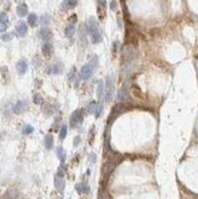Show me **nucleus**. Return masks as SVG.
I'll return each instance as SVG.
<instances>
[{
  "mask_svg": "<svg viewBox=\"0 0 198 199\" xmlns=\"http://www.w3.org/2000/svg\"><path fill=\"white\" fill-rule=\"evenodd\" d=\"M88 33L91 35V39L93 43H100L102 42V33L99 29L98 22L94 20V17H91L88 21Z\"/></svg>",
  "mask_w": 198,
  "mask_h": 199,
  "instance_id": "f257e3e1",
  "label": "nucleus"
},
{
  "mask_svg": "<svg viewBox=\"0 0 198 199\" xmlns=\"http://www.w3.org/2000/svg\"><path fill=\"white\" fill-rule=\"evenodd\" d=\"M120 161H121V155L120 154L113 153L111 156H108V160H106V162L103 166V173L105 175V177H108L114 171V169L116 167V165L119 164Z\"/></svg>",
  "mask_w": 198,
  "mask_h": 199,
  "instance_id": "f03ea898",
  "label": "nucleus"
},
{
  "mask_svg": "<svg viewBox=\"0 0 198 199\" xmlns=\"http://www.w3.org/2000/svg\"><path fill=\"white\" fill-rule=\"evenodd\" d=\"M97 65H98V58L94 56L91 62H88L87 65H84L82 67V70H81V77L83 80H89V78H91V76H92V74H93V71L96 70Z\"/></svg>",
  "mask_w": 198,
  "mask_h": 199,
  "instance_id": "7ed1b4c3",
  "label": "nucleus"
},
{
  "mask_svg": "<svg viewBox=\"0 0 198 199\" xmlns=\"http://www.w3.org/2000/svg\"><path fill=\"white\" fill-rule=\"evenodd\" d=\"M114 75H109L105 80V101H110L114 95Z\"/></svg>",
  "mask_w": 198,
  "mask_h": 199,
  "instance_id": "20e7f679",
  "label": "nucleus"
},
{
  "mask_svg": "<svg viewBox=\"0 0 198 199\" xmlns=\"http://www.w3.org/2000/svg\"><path fill=\"white\" fill-rule=\"evenodd\" d=\"M83 121V111L82 110H76L72 113V115H71L70 117V126L71 127H77V126H80Z\"/></svg>",
  "mask_w": 198,
  "mask_h": 199,
  "instance_id": "39448f33",
  "label": "nucleus"
},
{
  "mask_svg": "<svg viewBox=\"0 0 198 199\" xmlns=\"http://www.w3.org/2000/svg\"><path fill=\"white\" fill-rule=\"evenodd\" d=\"M27 106H28V103H27V100H20V101H17L16 104H15V106H14V113L15 114H22L26 109H27Z\"/></svg>",
  "mask_w": 198,
  "mask_h": 199,
  "instance_id": "423d86ee",
  "label": "nucleus"
},
{
  "mask_svg": "<svg viewBox=\"0 0 198 199\" xmlns=\"http://www.w3.org/2000/svg\"><path fill=\"white\" fill-rule=\"evenodd\" d=\"M16 70H17V72H19L20 75L26 74V71L28 70V64H27V61H26L25 59H21L19 62L16 64Z\"/></svg>",
  "mask_w": 198,
  "mask_h": 199,
  "instance_id": "0eeeda50",
  "label": "nucleus"
},
{
  "mask_svg": "<svg viewBox=\"0 0 198 199\" xmlns=\"http://www.w3.org/2000/svg\"><path fill=\"white\" fill-rule=\"evenodd\" d=\"M8 27H9V19H8L6 14L4 11H2V14H0V29L4 33Z\"/></svg>",
  "mask_w": 198,
  "mask_h": 199,
  "instance_id": "6e6552de",
  "label": "nucleus"
},
{
  "mask_svg": "<svg viewBox=\"0 0 198 199\" xmlns=\"http://www.w3.org/2000/svg\"><path fill=\"white\" fill-rule=\"evenodd\" d=\"M135 49L132 47H126L125 48V51H123V55H122V59L123 60H133L135 58Z\"/></svg>",
  "mask_w": 198,
  "mask_h": 199,
  "instance_id": "1a4fd4ad",
  "label": "nucleus"
},
{
  "mask_svg": "<svg viewBox=\"0 0 198 199\" xmlns=\"http://www.w3.org/2000/svg\"><path fill=\"white\" fill-rule=\"evenodd\" d=\"M54 185H55V188L59 191V192H62L64 188H65V181L61 176H55V179H54Z\"/></svg>",
  "mask_w": 198,
  "mask_h": 199,
  "instance_id": "9d476101",
  "label": "nucleus"
},
{
  "mask_svg": "<svg viewBox=\"0 0 198 199\" xmlns=\"http://www.w3.org/2000/svg\"><path fill=\"white\" fill-rule=\"evenodd\" d=\"M39 37H41L43 41L48 42V41H50V39H51V37H53V33H51V31H50L49 28H42V29L39 31Z\"/></svg>",
  "mask_w": 198,
  "mask_h": 199,
  "instance_id": "9b49d317",
  "label": "nucleus"
},
{
  "mask_svg": "<svg viewBox=\"0 0 198 199\" xmlns=\"http://www.w3.org/2000/svg\"><path fill=\"white\" fill-rule=\"evenodd\" d=\"M105 6H106L105 0H98V15L100 20H103L105 17Z\"/></svg>",
  "mask_w": 198,
  "mask_h": 199,
  "instance_id": "f8f14e48",
  "label": "nucleus"
},
{
  "mask_svg": "<svg viewBox=\"0 0 198 199\" xmlns=\"http://www.w3.org/2000/svg\"><path fill=\"white\" fill-rule=\"evenodd\" d=\"M27 25L25 22H20L19 25L16 26V33L19 34V37H25L26 33H27Z\"/></svg>",
  "mask_w": 198,
  "mask_h": 199,
  "instance_id": "ddd939ff",
  "label": "nucleus"
},
{
  "mask_svg": "<svg viewBox=\"0 0 198 199\" xmlns=\"http://www.w3.org/2000/svg\"><path fill=\"white\" fill-rule=\"evenodd\" d=\"M42 53H43V55L44 56H51V54H53V45L50 43H44L43 47H42Z\"/></svg>",
  "mask_w": 198,
  "mask_h": 199,
  "instance_id": "4468645a",
  "label": "nucleus"
},
{
  "mask_svg": "<svg viewBox=\"0 0 198 199\" xmlns=\"http://www.w3.org/2000/svg\"><path fill=\"white\" fill-rule=\"evenodd\" d=\"M77 5V0H65L64 4H62V10H69V9H72Z\"/></svg>",
  "mask_w": 198,
  "mask_h": 199,
  "instance_id": "2eb2a0df",
  "label": "nucleus"
},
{
  "mask_svg": "<svg viewBox=\"0 0 198 199\" xmlns=\"http://www.w3.org/2000/svg\"><path fill=\"white\" fill-rule=\"evenodd\" d=\"M75 31H76V28H75V25L74 23H70L66 28H65V35L67 38H71L72 35L75 34Z\"/></svg>",
  "mask_w": 198,
  "mask_h": 199,
  "instance_id": "dca6fc26",
  "label": "nucleus"
},
{
  "mask_svg": "<svg viewBox=\"0 0 198 199\" xmlns=\"http://www.w3.org/2000/svg\"><path fill=\"white\" fill-rule=\"evenodd\" d=\"M27 12H28V8H27L26 4H20L19 6H17V14H19V16L23 17V16L27 15Z\"/></svg>",
  "mask_w": 198,
  "mask_h": 199,
  "instance_id": "f3484780",
  "label": "nucleus"
},
{
  "mask_svg": "<svg viewBox=\"0 0 198 199\" xmlns=\"http://www.w3.org/2000/svg\"><path fill=\"white\" fill-rule=\"evenodd\" d=\"M51 72H53V74H55V75L61 74V72H62V64L61 62H54L53 66H51Z\"/></svg>",
  "mask_w": 198,
  "mask_h": 199,
  "instance_id": "a211bd4d",
  "label": "nucleus"
},
{
  "mask_svg": "<svg viewBox=\"0 0 198 199\" xmlns=\"http://www.w3.org/2000/svg\"><path fill=\"white\" fill-rule=\"evenodd\" d=\"M53 143H54V139H53V136L51 134H47L45 138H44V146L47 149H51L53 148Z\"/></svg>",
  "mask_w": 198,
  "mask_h": 199,
  "instance_id": "6ab92c4d",
  "label": "nucleus"
},
{
  "mask_svg": "<svg viewBox=\"0 0 198 199\" xmlns=\"http://www.w3.org/2000/svg\"><path fill=\"white\" fill-rule=\"evenodd\" d=\"M56 155H58L59 160L61 161V164H64L65 159H66V155H65V152H64V149H62L61 147H58V148H56Z\"/></svg>",
  "mask_w": 198,
  "mask_h": 199,
  "instance_id": "aec40b11",
  "label": "nucleus"
},
{
  "mask_svg": "<svg viewBox=\"0 0 198 199\" xmlns=\"http://www.w3.org/2000/svg\"><path fill=\"white\" fill-rule=\"evenodd\" d=\"M76 189H77V192H80V193H86V194H88L89 193V187H88V185H77L76 186Z\"/></svg>",
  "mask_w": 198,
  "mask_h": 199,
  "instance_id": "412c9836",
  "label": "nucleus"
},
{
  "mask_svg": "<svg viewBox=\"0 0 198 199\" xmlns=\"http://www.w3.org/2000/svg\"><path fill=\"white\" fill-rule=\"evenodd\" d=\"M27 21H28V25H29V26L34 27L35 23H37V16H35V14H29Z\"/></svg>",
  "mask_w": 198,
  "mask_h": 199,
  "instance_id": "4be33fe9",
  "label": "nucleus"
},
{
  "mask_svg": "<svg viewBox=\"0 0 198 199\" xmlns=\"http://www.w3.org/2000/svg\"><path fill=\"white\" fill-rule=\"evenodd\" d=\"M97 106H98V104H97L96 101H91V103H89V105L87 106V111H88L89 114H94Z\"/></svg>",
  "mask_w": 198,
  "mask_h": 199,
  "instance_id": "5701e85b",
  "label": "nucleus"
},
{
  "mask_svg": "<svg viewBox=\"0 0 198 199\" xmlns=\"http://www.w3.org/2000/svg\"><path fill=\"white\" fill-rule=\"evenodd\" d=\"M66 134H67V126H66V125H62V126H61V130H60V134H59L60 140H64L65 137H66Z\"/></svg>",
  "mask_w": 198,
  "mask_h": 199,
  "instance_id": "b1692460",
  "label": "nucleus"
},
{
  "mask_svg": "<svg viewBox=\"0 0 198 199\" xmlns=\"http://www.w3.org/2000/svg\"><path fill=\"white\" fill-rule=\"evenodd\" d=\"M33 101H34V104H37V105H42L43 104V98L41 97V94L35 93L33 95Z\"/></svg>",
  "mask_w": 198,
  "mask_h": 199,
  "instance_id": "393cba45",
  "label": "nucleus"
},
{
  "mask_svg": "<svg viewBox=\"0 0 198 199\" xmlns=\"http://www.w3.org/2000/svg\"><path fill=\"white\" fill-rule=\"evenodd\" d=\"M98 98L99 99L103 98V82H99L98 84Z\"/></svg>",
  "mask_w": 198,
  "mask_h": 199,
  "instance_id": "a878e982",
  "label": "nucleus"
},
{
  "mask_svg": "<svg viewBox=\"0 0 198 199\" xmlns=\"http://www.w3.org/2000/svg\"><path fill=\"white\" fill-rule=\"evenodd\" d=\"M32 132H33V127H32V126L27 125V126H25V127H23V133L25 134H29Z\"/></svg>",
  "mask_w": 198,
  "mask_h": 199,
  "instance_id": "bb28decb",
  "label": "nucleus"
},
{
  "mask_svg": "<svg viewBox=\"0 0 198 199\" xmlns=\"http://www.w3.org/2000/svg\"><path fill=\"white\" fill-rule=\"evenodd\" d=\"M43 113H45L47 115H50V114H51V107H50L48 104H45V106H43Z\"/></svg>",
  "mask_w": 198,
  "mask_h": 199,
  "instance_id": "cd10ccee",
  "label": "nucleus"
},
{
  "mask_svg": "<svg viewBox=\"0 0 198 199\" xmlns=\"http://www.w3.org/2000/svg\"><path fill=\"white\" fill-rule=\"evenodd\" d=\"M100 113H102V105H98L97 109H96V111H94L96 117H99V116H100Z\"/></svg>",
  "mask_w": 198,
  "mask_h": 199,
  "instance_id": "c85d7f7f",
  "label": "nucleus"
},
{
  "mask_svg": "<svg viewBox=\"0 0 198 199\" xmlns=\"http://www.w3.org/2000/svg\"><path fill=\"white\" fill-rule=\"evenodd\" d=\"M49 20H50L49 16H48V15H44V16L42 17V23H43V25H48V23H49Z\"/></svg>",
  "mask_w": 198,
  "mask_h": 199,
  "instance_id": "c756f323",
  "label": "nucleus"
},
{
  "mask_svg": "<svg viewBox=\"0 0 198 199\" xmlns=\"http://www.w3.org/2000/svg\"><path fill=\"white\" fill-rule=\"evenodd\" d=\"M11 38H12V35H11L10 33H8V34H3V35H2V39H3L4 42H5V41H10Z\"/></svg>",
  "mask_w": 198,
  "mask_h": 199,
  "instance_id": "7c9ffc66",
  "label": "nucleus"
},
{
  "mask_svg": "<svg viewBox=\"0 0 198 199\" xmlns=\"http://www.w3.org/2000/svg\"><path fill=\"white\" fill-rule=\"evenodd\" d=\"M80 140H81V138H80L78 136H77V137L74 139V146H75V147H77L78 144H80Z\"/></svg>",
  "mask_w": 198,
  "mask_h": 199,
  "instance_id": "2f4dec72",
  "label": "nucleus"
},
{
  "mask_svg": "<svg viewBox=\"0 0 198 199\" xmlns=\"http://www.w3.org/2000/svg\"><path fill=\"white\" fill-rule=\"evenodd\" d=\"M117 45H119V43L117 42H115L114 44H113V53L115 54L116 53V50H117Z\"/></svg>",
  "mask_w": 198,
  "mask_h": 199,
  "instance_id": "473e14b6",
  "label": "nucleus"
},
{
  "mask_svg": "<svg viewBox=\"0 0 198 199\" xmlns=\"http://www.w3.org/2000/svg\"><path fill=\"white\" fill-rule=\"evenodd\" d=\"M115 6H116V4H115V3H114V2H113V3H111V9H113V10H114V9H115Z\"/></svg>",
  "mask_w": 198,
  "mask_h": 199,
  "instance_id": "72a5a7b5",
  "label": "nucleus"
}]
</instances>
